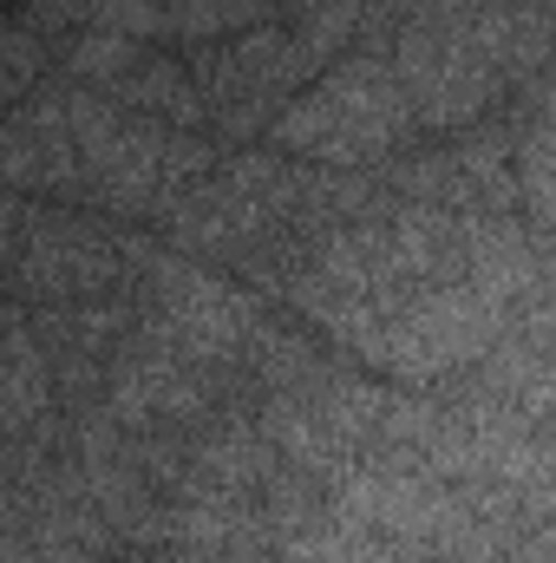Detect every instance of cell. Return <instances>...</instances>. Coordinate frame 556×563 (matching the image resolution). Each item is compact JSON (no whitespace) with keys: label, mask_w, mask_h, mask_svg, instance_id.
Returning <instances> with one entry per match:
<instances>
[{"label":"cell","mask_w":556,"mask_h":563,"mask_svg":"<svg viewBox=\"0 0 556 563\" xmlns=\"http://www.w3.org/2000/svg\"><path fill=\"white\" fill-rule=\"evenodd\" d=\"M413 112H407V92L393 79L387 59H354V66H334L301 106H288V119L276 125V139L288 151H308V157H327V164H354V157H380L407 139Z\"/></svg>","instance_id":"cell-1"},{"label":"cell","mask_w":556,"mask_h":563,"mask_svg":"<svg viewBox=\"0 0 556 563\" xmlns=\"http://www.w3.org/2000/svg\"><path fill=\"white\" fill-rule=\"evenodd\" d=\"M26 282L46 295H73V288H99L105 282V250L86 243V230L73 223H46L26 243Z\"/></svg>","instance_id":"cell-2"},{"label":"cell","mask_w":556,"mask_h":563,"mask_svg":"<svg viewBox=\"0 0 556 563\" xmlns=\"http://www.w3.org/2000/svg\"><path fill=\"white\" fill-rule=\"evenodd\" d=\"M33 73H40V40L26 26L0 33V106L20 99V92H33Z\"/></svg>","instance_id":"cell-3"},{"label":"cell","mask_w":556,"mask_h":563,"mask_svg":"<svg viewBox=\"0 0 556 563\" xmlns=\"http://www.w3.org/2000/svg\"><path fill=\"white\" fill-rule=\"evenodd\" d=\"M119 66H132V40H119V33H92V40H79V46H73V73L112 79Z\"/></svg>","instance_id":"cell-4"}]
</instances>
